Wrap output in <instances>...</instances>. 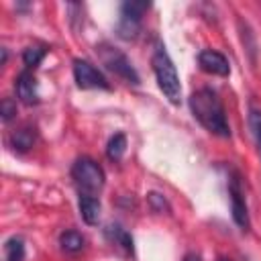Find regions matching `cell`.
<instances>
[{
	"instance_id": "1",
	"label": "cell",
	"mask_w": 261,
	"mask_h": 261,
	"mask_svg": "<svg viewBox=\"0 0 261 261\" xmlns=\"http://www.w3.org/2000/svg\"><path fill=\"white\" fill-rule=\"evenodd\" d=\"M190 110L196 120L216 137H230V126L218 94L210 88H200L190 96Z\"/></svg>"
},
{
	"instance_id": "2",
	"label": "cell",
	"mask_w": 261,
	"mask_h": 261,
	"mask_svg": "<svg viewBox=\"0 0 261 261\" xmlns=\"http://www.w3.org/2000/svg\"><path fill=\"white\" fill-rule=\"evenodd\" d=\"M151 65H153L157 84H159L161 92L165 94V98L171 104H179V100H181V84H179V75H177L175 65H173L171 57L167 55L165 47H157L153 51Z\"/></svg>"
},
{
	"instance_id": "3",
	"label": "cell",
	"mask_w": 261,
	"mask_h": 261,
	"mask_svg": "<svg viewBox=\"0 0 261 261\" xmlns=\"http://www.w3.org/2000/svg\"><path fill=\"white\" fill-rule=\"evenodd\" d=\"M71 177L88 194H94V192L102 190V186H104V169L90 157H80L73 163Z\"/></svg>"
},
{
	"instance_id": "4",
	"label": "cell",
	"mask_w": 261,
	"mask_h": 261,
	"mask_svg": "<svg viewBox=\"0 0 261 261\" xmlns=\"http://www.w3.org/2000/svg\"><path fill=\"white\" fill-rule=\"evenodd\" d=\"M98 55H100V59H102V63L110 69V71H114L118 77H122L124 82H128V84H139V73L135 71V67L130 65V61H128V57L122 53V51H118L116 47H112V45H100L98 47Z\"/></svg>"
},
{
	"instance_id": "5",
	"label": "cell",
	"mask_w": 261,
	"mask_h": 261,
	"mask_svg": "<svg viewBox=\"0 0 261 261\" xmlns=\"http://www.w3.org/2000/svg\"><path fill=\"white\" fill-rule=\"evenodd\" d=\"M73 77L77 82V86L82 90H92V88H102L108 90V82L102 75V71H98L90 61L86 59H75L73 61Z\"/></svg>"
},
{
	"instance_id": "6",
	"label": "cell",
	"mask_w": 261,
	"mask_h": 261,
	"mask_svg": "<svg viewBox=\"0 0 261 261\" xmlns=\"http://www.w3.org/2000/svg\"><path fill=\"white\" fill-rule=\"evenodd\" d=\"M228 194H230V206H232V220L241 228H249V212H247V204H245V196H243V188H241L239 175H234L230 179Z\"/></svg>"
},
{
	"instance_id": "7",
	"label": "cell",
	"mask_w": 261,
	"mask_h": 261,
	"mask_svg": "<svg viewBox=\"0 0 261 261\" xmlns=\"http://www.w3.org/2000/svg\"><path fill=\"white\" fill-rule=\"evenodd\" d=\"M198 63H200V67H202L204 71L214 73V75H222V77H224V75L230 73L228 59H226L222 53L214 51V49H204V51L198 55Z\"/></svg>"
},
{
	"instance_id": "8",
	"label": "cell",
	"mask_w": 261,
	"mask_h": 261,
	"mask_svg": "<svg viewBox=\"0 0 261 261\" xmlns=\"http://www.w3.org/2000/svg\"><path fill=\"white\" fill-rule=\"evenodd\" d=\"M14 88H16V96L20 98V102H24L27 106H33L39 102V90H37V80L31 71H20L16 82H14Z\"/></svg>"
},
{
	"instance_id": "9",
	"label": "cell",
	"mask_w": 261,
	"mask_h": 261,
	"mask_svg": "<svg viewBox=\"0 0 261 261\" xmlns=\"http://www.w3.org/2000/svg\"><path fill=\"white\" fill-rule=\"evenodd\" d=\"M100 208L102 206H100V200L96 196L84 194L80 198V216L84 218L86 224H90V226L98 224V220H100Z\"/></svg>"
},
{
	"instance_id": "10",
	"label": "cell",
	"mask_w": 261,
	"mask_h": 261,
	"mask_svg": "<svg viewBox=\"0 0 261 261\" xmlns=\"http://www.w3.org/2000/svg\"><path fill=\"white\" fill-rule=\"evenodd\" d=\"M35 137H37V133H35V126H20V128H16V130H12V135H10V139H8V143H10V147L14 149V151H29L31 147H33V143H35Z\"/></svg>"
},
{
	"instance_id": "11",
	"label": "cell",
	"mask_w": 261,
	"mask_h": 261,
	"mask_svg": "<svg viewBox=\"0 0 261 261\" xmlns=\"http://www.w3.org/2000/svg\"><path fill=\"white\" fill-rule=\"evenodd\" d=\"M141 33V20H135V18H128V16H120L118 24H116V35L124 41H133L137 39Z\"/></svg>"
},
{
	"instance_id": "12",
	"label": "cell",
	"mask_w": 261,
	"mask_h": 261,
	"mask_svg": "<svg viewBox=\"0 0 261 261\" xmlns=\"http://www.w3.org/2000/svg\"><path fill=\"white\" fill-rule=\"evenodd\" d=\"M84 243L86 241H84L82 232H77V230H65L59 237V245L65 253H80L84 249Z\"/></svg>"
},
{
	"instance_id": "13",
	"label": "cell",
	"mask_w": 261,
	"mask_h": 261,
	"mask_svg": "<svg viewBox=\"0 0 261 261\" xmlns=\"http://www.w3.org/2000/svg\"><path fill=\"white\" fill-rule=\"evenodd\" d=\"M106 234H108L116 245H120L126 253H133V237H130L122 226H118V224H110L108 230H106Z\"/></svg>"
},
{
	"instance_id": "14",
	"label": "cell",
	"mask_w": 261,
	"mask_h": 261,
	"mask_svg": "<svg viewBox=\"0 0 261 261\" xmlns=\"http://www.w3.org/2000/svg\"><path fill=\"white\" fill-rule=\"evenodd\" d=\"M149 2H137V0H126L122 2L120 6V16H128V18H135V20H141L143 14L149 10Z\"/></svg>"
},
{
	"instance_id": "15",
	"label": "cell",
	"mask_w": 261,
	"mask_h": 261,
	"mask_svg": "<svg viewBox=\"0 0 261 261\" xmlns=\"http://www.w3.org/2000/svg\"><path fill=\"white\" fill-rule=\"evenodd\" d=\"M126 151V137L122 133H116L114 137H110L108 141V147H106V155L112 159V161H118Z\"/></svg>"
},
{
	"instance_id": "16",
	"label": "cell",
	"mask_w": 261,
	"mask_h": 261,
	"mask_svg": "<svg viewBox=\"0 0 261 261\" xmlns=\"http://www.w3.org/2000/svg\"><path fill=\"white\" fill-rule=\"evenodd\" d=\"M4 255H6V261H22L24 259V243H22V239H18V237L8 239L6 245H4Z\"/></svg>"
},
{
	"instance_id": "17",
	"label": "cell",
	"mask_w": 261,
	"mask_h": 261,
	"mask_svg": "<svg viewBox=\"0 0 261 261\" xmlns=\"http://www.w3.org/2000/svg\"><path fill=\"white\" fill-rule=\"evenodd\" d=\"M249 124H251L253 137H255L257 151H259V155H261V110H259V108H251V114H249Z\"/></svg>"
},
{
	"instance_id": "18",
	"label": "cell",
	"mask_w": 261,
	"mask_h": 261,
	"mask_svg": "<svg viewBox=\"0 0 261 261\" xmlns=\"http://www.w3.org/2000/svg\"><path fill=\"white\" fill-rule=\"evenodd\" d=\"M45 53H47V51H45L43 47H29V49H24V53H22V61H24L27 67H37V65L43 61Z\"/></svg>"
},
{
	"instance_id": "19",
	"label": "cell",
	"mask_w": 261,
	"mask_h": 261,
	"mask_svg": "<svg viewBox=\"0 0 261 261\" xmlns=\"http://www.w3.org/2000/svg\"><path fill=\"white\" fill-rule=\"evenodd\" d=\"M147 202H149V206L155 210V212H169V204H167V200L161 196V194H157V192H151V194H147Z\"/></svg>"
},
{
	"instance_id": "20",
	"label": "cell",
	"mask_w": 261,
	"mask_h": 261,
	"mask_svg": "<svg viewBox=\"0 0 261 261\" xmlns=\"http://www.w3.org/2000/svg\"><path fill=\"white\" fill-rule=\"evenodd\" d=\"M0 114H2V120L4 122H8L10 118H14V114H16V102L12 98H4L0 102Z\"/></svg>"
},
{
	"instance_id": "21",
	"label": "cell",
	"mask_w": 261,
	"mask_h": 261,
	"mask_svg": "<svg viewBox=\"0 0 261 261\" xmlns=\"http://www.w3.org/2000/svg\"><path fill=\"white\" fill-rule=\"evenodd\" d=\"M184 261H200V257H198L196 253H188V255L184 257Z\"/></svg>"
},
{
	"instance_id": "22",
	"label": "cell",
	"mask_w": 261,
	"mask_h": 261,
	"mask_svg": "<svg viewBox=\"0 0 261 261\" xmlns=\"http://www.w3.org/2000/svg\"><path fill=\"white\" fill-rule=\"evenodd\" d=\"M218 261H230V259H226V257H220V259H218Z\"/></svg>"
}]
</instances>
